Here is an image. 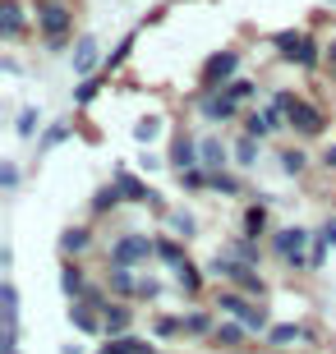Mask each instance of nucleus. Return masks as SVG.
Returning <instances> with one entry per match:
<instances>
[{
	"mask_svg": "<svg viewBox=\"0 0 336 354\" xmlns=\"http://www.w3.org/2000/svg\"><path fill=\"white\" fill-rule=\"evenodd\" d=\"M46 129V124H42V106L37 102H28V106H19V115H14V133H19V143H37V133Z\"/></svg>",
	"mask_w": 336,
	"mask_h": 354,
	"instance_id": "nucleus-30",
	"label": "nucleus"
},
{
	"mask_svg": "<svg viewBox=\"0 0 336 354\" xmlns=\"http://www.w3.org/2000/svg\"><path fill=\"white\" fill-rule=\"evenodd\" d=\"M226 92H231V97H235L240 106H254V102H258V83L249 79V74H240L235 83H226Z\"/></svg>",
	"mask_w": 336,
	"mask_h": 354,
	"instance_id": "nucleus-41",
	"label": "nucleus"
},
{
	"mask_svg": "<svg viewBox=\"0 0 336 354\" xmlns=\"http://www.w3.org/2000/svg\"><path fill=\"white\" fill-rule=\"evenodd\" d=\"M33 19H37V41L46 55H69L78 28V0H33Z\"/></svg>",
	"mask_w": 336,
	"mask_h": 354,
	"instance_id": "nucleus-1",
	"label": "nucleus"
},
{
	"mask_svg": "<svg viewBox=\"0 0 336 354\" xmlns=\"http://www.w3.org/2000/svg\"><path fill=\"white\" fill-rule=\"evenodd\" d=\"M203 166H207V171H226V166H235L231 138H221V133H203Z\"/></svg>",
	"mask_w": 336,
	"mask_h": 354,
	"instance_id": "nucleus-29",
	"label": "nucleus"
},
{
	"mask_svg": "<svg viewBox=\"0 0 336 354\" xmlns=\"http://www.w3.org/2000/svg\"><path fill=\"white\" fill-rule=\"evenodd\" d=\"M327 258H332V239L323 235V225L313 230V244H309V272H323Z\"/></svg>",
	"mask_w": 336,
	"mask_h": 354,
	"instance_id": "nucleus-38",
	"label": "nucleus"
},
{
	"mask_svg": "<svg viewBox=\"0 0 336 354\" xmlns=\"http://www.w3.org/2000/svg\"><path fill=\"white\" fill-rule=\"evenodd\" d=\"M235 286L245 290L249 299H272V281H267V276H263V267H249V272L240 276Z\"/></svg>",
	"mask_w": 336,
	"mask_h": 354,
	"instance_id": "nucleus-36",
	"label": "nucleus"
},
{
	"mask_svg": "<svg viewBox=\"0 0 336 354\" xmlns=\"http://www.w3.org/2000/svg\"><path fill=\"white\" fill-rule=\"evenodd\" d=\"M69 138H74V120H51L46 129L37 133V143H33V157H46V152H55V147H65Z\"/></svg>",
	"mask_w": 336,
	"mask_h": 354,
	"instance_id": "nucleus-26",
	"label": "nucleus"
},
{
	"mask_svg": "<svg viewBox=\"0 0 336 354\" xmlns=\"http://www.w3.org/2000/svg\"><path fill=\"white\" fill-rule=\"evenodd\" d=\"M161 354H170V350H161Z\"/></svg>",
	"mask_w": 336,
	"mask_h": 354,
	"instance_id": "nucleus-50",
	"label": "nucleus"
},
{
	"mask_svg": "<svg viewBox=\"0 0 336 354\" xmlns=\"http://www.w3.org/2000/svg\"><path fill=\"white\" fill-rule=\"evenodd\" d=\"M134 166H139L143 175H157V171H170L166 152H152V147H139V157H134Z\"/></svg>",
	"mask_w": 336,
	"mask_h": 354,
	"instance_id": "nucleus-40",
	"label": "nucleus"
},
{
	"mask_svg": "<svg viewBox=\"0 0 336 354\" xmlns=\"http://www.w3.org/2000/svg\"><path fill=\"white\" fill-rule=\"evenodd\" d=\"M134 317H139V299H111L102 308L106 336H130V331H134ZM106 336H102V341H106Z\"/></svg>",
	"mask_w": 336,
	"mask_h": 354,
	"instance_id": "nucleus-19",
	"label": "nucleus"
},
{
	"mask_svg": "<svg viewBox=\"0 0 336 354\" xmlns=\"http://www.w3.org/2000/svg\"><path fill=\"white\" fill-rule=\"evenodd\" d=\"M240 74H245V51H240V46H221V51H212L203 65H198V88L221 92L226 83L240 79Z\"/></svg>",
	"mask_w": 336,
	"mask_h": 354,
	"instance_id": "nucleus-6",
	"label": "nucleus"
},
{
	"mask_svg": "<svg viewBox=\"0 0 336 354\" xmlns=\"http://www.w3.org/2000/svg\"><path fill=\"white\" fill-rule=\"evenodd\" d=\"M217 322H221V313L212 308V304H184V341H207L212 331H217Z\"/></svg>",
	"mask_w": 336,
	"mask_h": 354,
	"instance_id": "nucleus-20",
	"label": "nucleus"
},
{
	"mask_svg": "<svg viewBox=\"0 0 336 354\" xmlns=\"http://www.w3.org/2000/svg\"><path fill=\"white\" fill-rule=\"evenodd\" d=\"M60 354H88V350H83V345H74V341H69V345H60Z\"/></svg>",
	"mask_w": 336,
	"mask_h": 354,
	"instance_id": "nucleus-46",
	"label": "nucleus"
},
{
	"mask_svg": "<svg viewBox=\"0 0 336 354\" xmlns=\"http://www.w3.org/2000/svg\"><path fill=\"white\" fill-rule=\"evenodd\" d=\"M130 138H134V147H157L161 138H170V124H166V115H161V111H143V115L134 120Z\"/></svg>",
	"mask_w": 336,
	"mask_h": 354,
	"instance_id": "nucleus-21",
	"label": "nucleus"
},
{
	"mask_svg": "<svg viewBox=\"0 0 336 354\" xmlns=\"http://www.w3.org/2000/svg\"><path fill=\"white\" fill-rule=\"evenodd\" d=\"M272 102L285 111V133L299 138V143H318L327 129H332V115H327L323 102H313L304 92H290V88H276L272 92Z\"/></svg>",
	"mask_w": 336,
	"mask_h": 354,
	"instance_id": "nucleus-2",
	"label": "nucleus"
},
{
	"mask_svg": "<svg viewBox=\"0 0 336 354\" xmlns=\"http://www.w3.org/2000/svg\"><path fill=\"white\" fill-rule=\"evenodd\" d=\"M226 249H231L240 263H249V267H267V258H272L267 244H263V239H249L245 230H235V235L226 239Z\"/></svg>",
	"mask_w": 336,
	"mask_h": 354,
	"instance_id": "nucleus-25",
	"label": "nucleus"
},
{
	"mask_svg": "<svg viewBox=\"0 0 336 354\" xmlns=\"http://www.w3.org/2000/svg\"><path fill=\"white\" fill-rule=\"evenodd\" d=\"M170 175H175V189H180L184 198L207 194V166H189V171H170Z\"/></svg>",
	"mask_w": 336,
	"mask_h": 354,
	"instance_id": "nucleus-34",
	"label": "nucleus"
},
{
	"mask_svg": "<svg viewBox=\"0 0 336 354\" xmlns=\"http://www.w3.org/2000/svg\"><path fill=\"white\" fill-rule=\"evenodd\" d=\"M0 354H24V350H19V345H14V350H0Z\"/></svg>",
	"mask_w": 336,
	"mask_h": 354,
	"instance_id": "nucleus-47",
	"label": "nucleus"
},
{
	"mask_svg": "<svg viewBox=\"0 0 336 354\" xmlns=\"http://www.w3.org/2000/svg\"><path fill=\"white\" fill-rule=\"evenodd\" d=\"M120 207H130V203H125L116 180H106V184H97L92 198H88V221H106V216H116Z\"/></svg>",
	"mask_w": 336,
	"mask_h": 354,
	"instance_id": "nucleus-17",
	"label": "nucleus"
},
{
	"mask_svg": "<svg viewBox=\"0 0 336 354\" xmlns=\"http://www.w3.org/2000/svg\"><path fill=\"white\" fill-rule=\"evenodd\" d=\"M106 83H111L106 74H92V79H78V83H74V106H78V111H88V106L97 102V97H102V88H106Z\"/></svg>",
	"mask_w": 336,
	"mask_h": 354,
	"instance_id": "nucleus-35",
	"label": "nucleus"
},
{
	"mask_svg": "<svg viewBox=\"0 0 336 354\" xmlns=\"http://www.w3.org/2000/svg\"><path fill=\"white\" fill-rule=\"evenodd\" d=\"M323 235L332 239V249H336V212H327V221H323Z\"/></svg>",
	"mask_w": 336,
	"mask_h": 354,
	"instance_id": "nucleus-45",
	"label": "nucleus"
},
{
	"mask_svg": "<svg viewBox=\"0 0 336 354\" xmlns=\"http://www.w3.org/2000/svg\"><path fill=\"white\" fill-rule=\"evenodd\" d=\"M263 354H290V350H263Z\"/></svg>",
	"mask_w": 336,
	"mask_h": 354,
	"instance_id": "nucleus-48",
	"label": "nucleus"
},
{
	"mask_svg": "<svg viewBox=\"0 0 336 354\" xmlns=\"http://www.w3.org/2000/svg\"><path fill=\"white\" fill-rule=\"evenodd\" d=\"M106 263L143 272L148 263H157V235H148V230H125V235H116L106 244Z\"/></svg>",
	"mask_w": 336,
	"mask_h": 354,
	"instance_id": "nucleus-5",
	"label": "nucleus"
},
{
	"mask_svg": "<svg viewBox=\"0 0 336 354\" xmlns=\"http://www.w3.org/2000/svg\"><path fill=\"white\" fill-rule=\"evenodd\" d=\"M0 69H5V74H10V79H24V65H19V60H14V55H0Z\"/></svg>",
	"mask_w": 336,
	"mask_h": 354,
	"instance_id": "nucleus-44",
	"label": "nucleus"
},
{
	"mask_svg": "<svg viewBox=\"0 0 336 354\" xmlns=\"http://www.w3.org/2000/svg\"><path fill=\"white\" fill-rule=\"evenodd\" d=\"M231 147H235V171H258V161H263V138H254V133H235L231 138Z\"/></svg>",
	"mask_w": 336,
	"mask_h": 354,
	"instance_id": "nucleus-28",
	"label": "nucleus"
},
{
	"mask_svg": "<svg viewBox=\"0 0 336 354\" xmlns=\"http://www.w3.org/2000/svg\"><path fill=\"white\" fill-rule=\"evenodd\" d=\"M102 286L111 290L116 299H139V272H134V267L106 263V267H102Z\"/></svg>",
	"mask_w": 336,
	"mask_h": 354,
	"instance_id": "nucleus-24",
	"label": "nucleus"
},
{
	"mask_svg": "<svg viewBox=\"0 0 336 354\" xmlns=\"http://www.w3.org/2000/svg\"><path fill=\"white\" fill-rule=\"evenodd\" d=\"M254 341H258V336H254V331H249L245 322H240V317H221V322H217V331L207 336V345H212V350H221V354L254 350Z\"/></svg>",
	"mask_w": 336,
	"mask_h": 354,
	"instance_id": "nucleus-14",
	"label": "nucleus"
},
{
	"mask_svg": "<svg viewBox=\"0 0 336 354\" xmlns=\"http://www.w3.org/2000/svg\"><path fill=\"white\" fill-rule=\"evenodd\" d=\"M111 180L120 184V194H125V203H130V207H148L157 221L170 212V203L157 194L152 184H148V175H143L139 166H116V171H111Z\"/></svg>",
	"mask_w": 336,
	"mask_h": 354,
	"instance_id": "nucleus-4",
	"label": "nucleus"
},
{
	"mask_svg": "<svg viewBox=\"0 0 336 354\" xmlns=\"http://www.w3.org/2000/svg\"><path fill=\"white\" fill-rule=\"evenodd\" d=\"M207 276H212V286H235V281H240V276L249 272V263H240V258H235L231 249H226V244H221L217 253H212V258H207Z\"/></svg>",
	"mask_w": 336,
	"mask_h": 354,
	"instance_id": "nucleus-18",
	"label": "nucleus"
},
{
	"mask_svg": "<svg viewBox=\"0 0 336 354\" xmlns=\"http://www.w3.org/2000/svg\"><path fill=\"white\" fill-rule=\"evenodd\" d=\"M166 299V281L157 272H139V304H161Z\"/></svg>",
	"mask_w": 336,
	"mask_h": 354,
	"instance_id": "nucleus-37",
	"label": "nucleus"
},
{
	"mask_svg": "<svg viewBox=\"0 0 336 354\" xmlns=\"http://www.w3.org/2000/svg\"><path fill=\"white\" fill-rule=\"evenodd\" d=\"M166 161H170V171L203 166V138H198V133H189L184 124H180V129H170V138H166Z\"/></svg>",
	"mask_w": 336,
	"mask_h": 354,
	"instance_id": "nucleus-11",
	"label": "nucleus"
},
{
	"mask_svg": "<svg viewBox=\"0 0 336 354\" xmlns=\"http://www.w3.org/2000/svg\"><path fill=\"white\" fill-rule=\"evenodd\" d=\"M161 221H166V230H170V235L189 239V244H194V239H198V230H203V225H198V216H194V207H170L166 216H161Z\"/></svg>",
	"mask_w": 336,
	"mask_h": 354,
	"instance_id": "nucleus-31",
	"label": "nucleus"
},
{
	"mask_svg": "<svg viewBox=\"0 0 336 354\" xmlns=\"http://www.w3.org/2000/svg\"><path fill=\"white\" fill-rule=\"evenodd\" d=\"M55 249H60V258H88V253L97 249V221H69V225H60Z\"/></svg>",
	"mask_w": 336,
	"mask_h": 354,
	"instance_id": "nucleus-12",
	"label": "nucleus"
},
{
	"mask_svg": "<svg viewBox=\"0 0 336 354\" xmlns=\"http://www.w3.org/2000/svg\"><path fill=\"white\" fill-rule=\"evenodd\" d=\"M148 331H152V341H184V313H152V322H148Z\"/></svg>",
	"mask_w": 336,
	"mask_h": 354,
	"instance_id": "nucleus-32",
	"label": "nucleus"
},
{
	"mask_svg": "<svg viewBox=\"0 0 336 354\" xmlns=\"http://www.w3.org/2000/svg\"><path fill=\"white\" fill-rule=\"evenodd\" d=\"M189 106H194L207 124H217V129H231V124H240V115H245V106L235 102L226 88H221V92H203V88H198L194 97H189Z\"/></svg>",
	"mask_w": 336,
	"mask_h": 354,
	"instance_id": "nucleus-7",
	"label": "nucleus"
},
{
	"mask_svg": "<svg viewBox=\"0 0 336 354\" xmlns=\"http://www.w3.org/2000/svg\"><path fill=\"white\" fill-rule=\"evenodd\" d=\"M235 354H254V350H235Z\"/></svg>",
	"mask_w": 336,
	"mask_h": 354,
	"instance_id": "nucleus-49",
	"label": "nucleus"
},
{
	"mask_svg": "<svg viewBox=\"0 0 336 354\" xmlns=\"http://www.w3.org/2000/svg\"><path fill=\"white\" fill-rule=\"evenodd\" d=\"M92 286L88 267H83V258H60V295L65 299H83Z\"/></svg>",
	"mask_w": 336,
	"mask_h": 354,
	"instance_id": "nucleus-22",
	"label": "nucleus"
},
{
	"mask_svg": "<svg viewBox=\"0 0 336 354\" xmlns=\"http://www.w3.org/2000/svg\"><path fill=\"white\" fill-rule=\"evenodd\" d=\"M0 189H5V194H19V189H24V166L14 157L0 161Z\"/></svg>",
	"mask_w": 336,
	"mask_h": 354,
	"instance_id": "nucleus-39",
	"label": "nucleus"
},
{
	"mask_svg": "<svg viewBox=\"0 0 336 354\" xmlns=\"http://www.w3.org/2000/svg\"><path fill=\"white\" fill-rule=\"evenodd\" d=\"M102 41H97V32H78L74 37V46H69V74L74 79H92V74H102Z\"/></svg>",
	"mask_w": 336,
	"mask_h": 354,
	"instance_id": "nucleus-9",
	"label": "nucleus"
},
{
	"mask_svg": "<svg viewBox=\"0 0 336 354\" xmlns=\"http://www.w3.org/2000/svg\"><path fill=\"white\" fill-rule=\"evenodd\" d=\"M37 37V19L24 0H0V41L5 46H24Z\"/></svg>",
	"mask_w": 336,
	"mask_h": 354,
	"instance_id": "nucleus-8",
	"label": "nucleus"
},
{
	"mask_svg": "<svg viewBox=\"0 0 336 354\" xmlns=\"http://www.w3.org/2000/svg\"><path fill=\"white\" fill-rule=\"evenodd\" d=\"M309 37H313V28H276V32H267V46L272 55L281 60V65H295L304 60V51H309Z\"/></svg>",
	"mask_w": 336,
	"mask_h": 354,
	"instance_id": "nucleus-10",
	"label": "nucleus"
},
{
	"mask_svg": "<svg viewBox=\"0 0 336 354\" xmlns=\"http://www.w3.org/2000/svg\"><path fill=\"white\" fill-rule=\"evenodd\" d=\"M276 166H281L285 180H304L313 171V157H309V147H299V138H295V143L276 147Z\"/></svg>",
	"mask_w": 336,
	"mask_h": 354,
	"instance_id": "nucleus-23",
	"label": "nucleus"
},
{
	"mask_svg": "<svg viewBox=\"0 0 336 354\" xmlns=\"http://www.w3.org/2000/svg\"><path fill=\"white\" fill-rule=\"evenodd\" d=\"M65 322L78 331V336H106V322H102V313L92 308V304H83V299H65Z\"/></svg>",
	"mask_w": 336,
	"mask_h": 354,
	"instance_id": "nucleus-16",
	"label": "nucleus"
},
{
	"mask_svg": "<svg viewBox=\"0 0 336 354\" xmlns=\"http://www.w3.org/2000/svg\"><path fill=\"white\" fill-rule=\"evenodd\" d=\"M139 32H143V28H130V32L116 41V51L102 60V74H106V79H116L120 69H125V60H130V51H134V41H139Z\"/></svg>",
	"mask_w": 336,
	"mask_h": 354,
	"instance_id": "nucleus-33",
	"label": "nucleus"
},
{
	"mask_svg": "<svg viewBox=\"0 0 336 354\" xmlns=\"http://www.w3.org/2000/svg\"><path fill=\"white\" fill-rule=\"evenodd\" d=\"M189 258H194V253H189V239L170 235V230H161V235H157V263H161V267H170V272H175V267L189 263Z\"/></svg>",
	"mask_w": 336,
	"mask_h": 354,
	"instance_id": "nucleus-27",
	"label": "nucleus"
},
{
	"mask_svg": "<svg viewBox=\"0 0 336 354\" xmlns=\"http://www.w3.org/2000/svg\"><path fill=\"white\" fill-rule=\"evenodd\" d=\"M323 74H327V83L336 88V32L327 37V60H323Z\"/></svg>",
	"mask_w": 336,
	"mask_h": 354,
	"instance_id": "nucleus-42",
	"label": "nucleus"
},
{
	"mask_svg": "<svg viewBox=\"0 0 336 354\" xmlns=\"http://www.w3.org/2000/svg\"><path fill=\"white\" fill-rule=\"evenodd\" d=\"M309 244H313V230H304V225H276L267 239L272 258L285 272H309Z\"/></svg>",
	"mask_w": 336,
	"mask_h": 354,
	"instance_id": "nucleus-3",
	"label": "nucleus"
},
{
	"mask_svg": "<svg viewBox=\"0 0 336 354\" xmlns=\"http://www.w3.org/2000/svg\"><path fill=\"white\" fill-rule=\"evenodd\" d=\"M323 336H318V327H309V322H272V331L263 336V345L267 350H299V345H318Z\"/></svg>",
	"mask_w": 336,
	"mask_h": 354,
	"instance_id": "nucleus-13",
	"label": "nucleus"
},
{
	"mask_svg": "<svg viewBox=\"0 0 336 354\" xmlns=\"http://www.w3.org/2000/svg\"><path fill=\"white\" fill-rule=\"evenodd\" d=\"M318 166H323V171H332V175H336V143H327L323 152H318Z\"/></svg>",
	"mask_w": 336,
	"mask_h": 354,
	"instance_id": "nucleus-43",
	"label": "nucleus"
},
{
	"mask_svg": "<svg viewBox=\"0 0 336 354\" xmlns=\"http://www.w3.org/2000/svg\"><path fill=\"white\" fill-rule=\"evenodd\" d=\"M207 286H212V276H207V267H198L194 258L175 267V295H180L184 304H198L207 295Z\"/></svg>",
	"mask_w": 336,
	"mask_h": 354,
	"instance_id": "nucleus-15",
	"label": "nucleus"
}]
</instances>
